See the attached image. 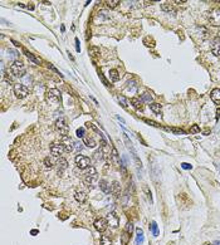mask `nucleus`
<instances>
[{"label": "nucleus", "mask_w": 220, "mask_h": 245, "mask_svg": "<svg viewBox=\"0 0 220 245\" xmlns=\"http://www.w3.org/2000/svg\"><path fill=\"white\" fill-rule=\"evenodd\" d=\"M86 176H84V182L86 185L88 187H93L96 185V182H97L98 180V176H97V171H96V168L93 166H89V168L87 171H86Z\"/></svg>", "instance_id": "nucleus-1"}, {"label": "nucleus", "mask_w": 220, "mask_h": 245, "mask_svg": "<svg viewBox=\"0 0 220 245\" xmlns=\"http://www.w3.org/2000/svg\"><path fill=\"white\" fill-rule=\"evenodd\" d=\"M25 72H27V69H25V65L23 62H20V60L15 59L14 62L11 63L10 65V73L14 77H23L25 74Z\"/></svg>", "instance_id": "nucleus-2"}, {"label": "nucleus", "mask_w": 220, "mask_h": 245, "mask_svg": "<svg viewBox=\"0 0 220 245\" xmlns=\"http://www.w3.org/2000/svg\"><path fill=\"white\" fill-rule=\"evenodd\" d=\"M60 99H62V93L60 91H58L57 88H52L47 92V101L49 103H59Z\"/></svg>", "instance_id": "nucleus-3"}, {"label": "nucleus", "mask_w": 220, "mask_h": 245, "mask_svg": "<svg viewBox=\"0 0 220 245\" xmlns=\"http://www.w3.org/2000/svg\"><path fill=\"white\" fill-rule=\"evenodd\" d=\"M14 93L19 99H23V98H25L29 94V89H28L27 85H24L21 83H17V84H14Z\"/></svg>", "instance_id": "nucleus-4"}, {"label": "nucleus", "mask_w": 220, "mask_h": 245, "mask_svg": "<svg viewBox=\"0 0 220 245\" xmlns=\"http://www.w3.org/2000/svg\"><path fill=\"white\" fill-rule=\"evenodd\" d=\"M74 161H76V166L78 168H81V170H86L91 165V160H89L87 156H83V155H77Z\"/></svg>", "instance_id": "nucleus-5"}, {"label": "nucleus", "mask_w": 220, "mask_h": 245, "mask_svg": "<svg viewBox=\"0 0 220 245\" xmlns=\"http://www.w3.org/2000/svg\"><path fill=\"white\" fill-rule=\"evenodd\" d=\"M56 130H57V132H59V135H62V137H63V136H68L69 127H68V125H67L66 121L63 119V118L57 119V122H56Z\"/></svg>", "instance_id": "nucleus-6"}, {"label": "nucleus", "mask_w": 220, "mask_h": 245, "mask_svg": "<svg viewBox=\"0 0 220 245\" xmlns=\"http://www.w3.org/2000/svg\"><path fill=\"white\" fill-rule=\"evenodd\" d=\"M63 152H64V148H63L62 144L54 142V144L50 145V154H52V156L54 158H60L63 155Z\"/></svg>", "instance_id": "nucleus-7"}, {"label": "nucleus", "mask_w": 220, "mask_h": 245, "mask_svg": "<svg viewBox=\"0 0 220 245\" xmlns=\"http://www.w3.org/2000/svg\"><path fill=\"white\" fill-rule=\"evenodd\" d=\"M93 225H94V228H96V230H97V231L103 233V231H106L107 228H108V220H107V219H103V218L97 219V220L94 221Z\"/></svg>", "instance_id": "nucleus-8"}, {"label": "nucleus", "mask_w": 220, "mask_h": 245, "mask_svg": "<svg viewBox=\"0 0 220 245\" xmlns=\"http://www.w3.org/2000/svg\"><path fill=\"white\" fill-rule=\"evenodd\" d=\"M60 144L63 145V148H64L66 152H72L73 151V145H74V142L72 141V138L69 137V136H63L62 137V142Z\"/></svg>", "instance_id": "nucleus-9"}, {"label": "nucleus", "mask_w": 220, "mask_h": 245, "mask_svg": "<svg viewBox=\"0 0 220 245\" xmlns=\"http://www.w3.org/2000/svg\"><path fill=\"white\" fill-rule=\"evenodd\" d=\"M209 20L213 25H220V9H214L210 13Z\"/></svg>", "instance_id": "nucleus-10"}, {"label": "nucleus", "mask_w": 220, "mask_h": 245, "mask_svg": "<svg viewBox=\"0 0 220 245\" xmlns=\"http://www.w3.org/2000/svg\"><path fill=\"white\" fill-rule=\"evenodd\" d=\"M57 165H58V175L59 176H62L63 171L67 170V167H68V162L64 157H60L57 160Z\"/></svg>", "instance_id": "nucleus-11"}, {"label": "nucleus", "mask_w": 220, "mask_h": 245, "mask_svg": "<svg viewBox=\"0 0 220 245\" xmlns=\"http://www.w3.org/2000/svg\"><path fill=\"white\" fill-rule=\"evenodd\" d=\"M211 52L215 57H220V40L216 38V39L213 40L211 43Z\"/></svg>", "instance_id": "nucleus-12"}, {"label": "nucleus", "mask_w": 220, "mask_h": 245, "mask_svg": "<svg viewBox=\"0 0 220 245\" xmlns=\"http://www.w3.org/2000/svg\"><path fill=\"white\" fill-rule=\"evenodd\" d=\"M23 52H24V54H25V55H27V58L29 59L30 62L35 63V64H40V63H42V60H40V58H38V57L35 55V54H33V53L28 52L27 49H23Z\"/></svg>", "instance_id": "nucleus-13"}, {"label": "nucleus", "mask_w": 220, "mask_h": 245, "mask_svg": "<svg viewBox=\"0 0 220 245\" xmlns=\"http://www.w3.org/2000/svg\"><path fill=\"white\" fill-rule=\"evenodd\" d=\"M100 189H101L104 194L112 192V186H110V184H108L106 180H100Z\"/></svg>", "instance_id": "nucleus-14"}, {"label": "nucleus", "mask_w": 220, "mask_h": 245, "mask_svg": "<svg viewBox=\"0 0 220 245\" xmlns=\"http://www.w3.org/2000/svg\"><path fill=\"white\" fill-rule=\"evenodd\" d=\"M145 240V236H143V230L142 229H136V240H135V244L136 245H141Z\"/></svg>", "instance_id": "nucleus-15"}, {"label": "nucleus", "mask_w": 220, "mask_h": 245, "mask_svg": "<svg viewBox=\"0 0 220 245\" xmlns=\"http://www.w3.org/2000/svg\"><path fill=\"white\" fill-rule=\"evenodd\" d=\"M108 222H110V225H112L113 228H116L117 225H118V221H120V219H118V216H117L114 212H111V214H108Z\"/></svg>", "instance_id": "nucleus-16"}, {"label": "nucleus", "mask_w": 220, "mask_h": 245, "mask_svg": "<svg viewBox=\"0 0 220 245\" xmlns=\"http://www.w3.org/2000/svg\"><path fill=\"white\" fill-rule=\"evenodd\" d=\"M74 199L77 200L79 204H84L87 201V195H86V192H83V191H76Z\"/></svg>", "instance_id": "nucleus-17"}, {"label": "nucleus", "mask_w": 220, "mask_h": 245, "mask_svg": "<svg viewBox=\"0 0 220 245\" xmlns=\"http://www.w3.org/2000/svg\"><path fill=\"white\" fill-rule=\"evenodd\" d=\"M111 186H112V194L116 197H118L121 195V184L118 181H113V184Z\"/></svg>", "instance_id": "nucleus-18"}, {"label": "nucleus", "mask_w": 220, "mask_h": 245, "mask_svg": "<svg viewBox=\"0 0 220 245\" xmlns=\"http://www.w3.org/2000/svg\"><path fill=\"white\" fill-rule=\"evenodd\" d=\"M111 157L113 160V164L114 165H121V160H120V155L117 152L116 147H112V152H111Z\"/></svg>", "instance_id": "nucleus-19"}, {"label": "nucleus", "mask_w": 220, "mask_h": 245, "mask_svg": "<svg viewBox=\"0 0 220 245\" xmlns=\"http://www.w3.org/2000/svg\"><path fill=\"white\" fill-rule=\"evenodd\" d=\"M210 97H211V99L214 101L215 103H220V89L219 88L213 89L211 93H210Z\"/></svg>", "instance_id": "nucleus-20"}, {"label": "nucleus", "mask_w": 220, "mask_h": 245, "mask_svg": "<svg viewBox=\"0 0 220 245\" xmlns=\"http://www.w3.org/2000/svg\"><path fill=\"white\" fill-rule=\"evenodd\" d=\"M148 106H150V109H151L154 113H156V114L161 113V104L160 103H155V102H152V103H150Z\"/></svg>", "instance_id": "nucleus-21"}, {"label": "nucleus", "mask_w": 220, "mask_h": 245, "mask_svg": "<svg viewBox=\"0 0 220 245\" xmlns=\"http://www.w3.org/2000/svg\"><path fill=\"white\" fill-rule=\"evenodd\" d=\"M83 142H84V145L87 146V147H89V148H94L96 146H97L96 141L92 137H83Z\"/></svg>", "instance_id": "nucleus-22"}, {"label": "nucleus", "mask_w": 220, "mask_h": 245, "mask_svg": "<svg viewBox=\"0 0 220 245\" xmlns=\"http://www.w3.org/2000/svg\"><path fill=\"white\" fill-rule=\"evenodd\" d=\"M110 78L112 82H117L120 81V73L117 69H111L110 71Z\"/></svg>", "instance_id": "nucleus-23"}, {"label": "nucleus", "mask_w": 220, "mask_h": 245, "mask_svg": "<svg viewBox=\"0 0 220 245\" xmlns=\"http://www.w3.org/2000/svg\"><path fill=\"white\" fill-rule=\"evenodd\" d=\"M165 130L169 132H173L174 135H185V131L181 128H176V127H165Z\"/></svg>", "instance_id": "nucleus-24"}, {"label": "nucleus", "mask_w": 220, "mask_h": 245, "mask_svg": "<svg viewBox=\"0 0 220 245\" xmlns=\"http://www.w3.org/2000/svg\"><path fill=\"white\" fill-rule=\"evenodd\" d=\"M150 230H151V233L154 236H158V226H157V224H156V221H152L151 222V225H150Z\"/></svg>", "instance_id": "nucleus-25"}, {"label": "nucleus", "mask_w": 220, "mask_h": 245, "mask_svg": "<svg viewBox=\"0 0 220 245\" xmlns=\"http://www.w3.org/2000/svg\"><path fill=\"white\" fill-rule=\"evenodd\" d=\"M161 9H162V11H166V13L174 11V6H173V4H170V3H162Z\"/></svg>", "instance_id": "nucleus-26"}, {"label": "nucleus", "mask_w": 220, "mask_h": 245, "mask_svg": "<svg viewBox=\"0 0 220 245\" xmlns=\"http://www.w3.org/2000/svg\"><path fill=\"white\" fill-rule=\"evenodd\" d=\"M152 96H151V93H148V92H145V93H142L141 94V101L143 102H147V103H152Z\"/></svg>", "instance_id": "nucleus-27"}, {"label": "nucleus", "mask_w": 220, "mask_h": 245, "mask_svg": "<svg viewBox=\"0 0 220 245\" xmlns=\"http://www.w3.org/2000/svg\"><path fill=\"white\" fill-rule=\"evenodd\" d=\"M130 103L132 104L133 107L136 108V109H138V108H141V99L140 98H137V97H133L130 99Z\"/></svg>", "instance_id": "nucleus-28"}, {"label": "nucleus", "mask_w": 220, "mask_h": 245, "mask_svg": "<svg viewBox=\"0 0 220 245\" xmlns=\"http://www.w3.org/2000/svg\"><path fill=\"white\" fill-rule=\"evenodd\" d=\"M54 158H52V157H45L44 158V166H45L47 168H52L53 166H54Z\"/></svg>", "instance_id": "nucleus-29"}, {"label": "nucleus", "mask_w": 220, "mask_h": 245, "mask_svg": "<svg viewBox=\"0 0 220 245\" xmlns=\"http://www.w3.org/2000/svg\"><path fill=\"white\" fill-rule=\"evenodd\" d=\"M120 4V1L118 0H108V1H106V6L108 9H114V8H117V5Z\"/></svg>", "instance_id": "nucleus-30"}, {"label": "nucleus", "mask_w": 220, "mask_h": 245, "mask_svg": "<svg viewBox=\"0 0 220 245\" xmlns=\"http://www.w3.org/2000/svg\"><path fill=\"white\" fill-rule=\"evenodd\" d=\"M101 245H112V240L107 235H102L101 236Z\"/></svg>", "instance_id": "nucleus-31"}, {"label": "nucleus", "mask_w": 220, "mask_h": 245, "mask_svg": "<svg viewBox=\"0 0 220 245\" xmlns=\"http://www.w3.org/2000/svg\"><path fill=\"white\" fill-rule=\"evenodd\" d=\"M130 235L127 231H123V234H122V236H121V241H122V245H127V243L130 241Z\"/></svg>", "instance_id": "nucleus-32"}, {"label": "nucleus", "mask_w": 220, "mask_h": 245, "mask_svg": "<svg viewBox=\"0 0 220 245\" xmlns=\"http://www.w3.org/2000/svg\"><path fill=\"white\" fill-rule=\"evenodd\" d=\"M89 53H91L92 57H96L100 54V48H97V47H92L91 49H89Z\"/></svg>", "instance_id": "nucleus-33"}, {"label": "nucleus", "mask_w": 220, "mask_h": 245, "mask_svg": "<svg viewBox=\"0 0 220 245\" xmlns=\"http://www.w3.org/2000/svg\"><path fill=\"white\" fill-rule=\"evenodd\" d=\"M125 231H127V233H128L130 235L132 234V231H133V224H132L131 221L127 222V224H126V229H125Z\"/></svg>", "instance_id": "nucleus-34"}, {"label": "nucleus", "mask_w": 220, "mask_h": 245, "mask_svg": "<svg viewBox=\"0 0 220 245\" xmlns=\"http://www.w3.org/2000/svg\"><path fill=\"white\" fill-rule=\"evenodd\" d=\"M200 132V127L197 126V125H193L191 126V128H190V133H194V135H195V133H199Z\"/></svg>", "instance_id": "nucleus-35"}, {"label": "nucleus", "mask_w": 220, "mask_h": 245, "mask_svg": "<svg viewBox=\"0 0 220 245\" xmlns=\"http://www.w3.org/2000/svg\"><path fill=\"white\" fill-rule=\"evenodd\" d=\"M76 133H77V137L78 138L84 137V128H83V127H81V128L77 130V132H76Z\"/></svg>", "instance_id": "nucleus-36"}, {"label": "nucleus", "mask_w": 220, "mask_h": 245, "mask_svg": "<svg viewBox=\"0 0 220 245\" xmlns=\"http://www.w3.org/2000/svg\"><path fill=\"white\" fill-rule=\"evenodd\" d=\"M117 99H118V102H121V106H122L123 108H126V107H127L125 97H122V96H117Z\"/></svg>", "instance_id": "nucleus-37"}, {"label": "nucleus", "mask_w": 220, "mask_h": 245, "mask_svg": "<svg viewBox=\"0 0 220 245\" xmlns=\"http://www.w3.org/2000/svg\"><path fill=\"white\" fill-rule=\"evenodd\" d=\"M102 155H103V151H102V150L100 148V150H98V151L94 154V157H96V160H102V157H103V156H102Z\"/></svg>", "instance_id": "nucleus-38"}, {"label": "nucleus", "mask_w": 220, "mask_h": 245, "mask_svg": "<svg viewBox=\"0 0 220 245\" xmlns=\"http://www.w3.org/2000/svg\"><path fill=\"white\" fill-rule=\"evenodd\" d=\"M87 127H88V128H91V130H93V131H94V132H97V133H100V130H98V128H97V127H96V126L93 125V123H91V122H88V123H87Z\"/></svg>", "instance_id": "nucleus-39"}, {"label": "nucleus", "mask_w": 220, "mask_h": 245, "mask_svg": "<svg viewBox=\"0 0 220 245\" xmlns=\"http://www.w3.org/2000/svg\"><path fill=\"white\" fill-rule=\"evenodd\" d=\"M143 121H145V122L147 123V125H150V126H154V127H158V126H160V125H158V123H156V122H154V121H151V119H147V118H145Z\"/></svg>", "instance_id": "nucleus-40"}, {"label": "nucleus", "mask_w": 220, "mask_h": 245, "mask_svg": "<svg viewBox=\"0 0 220 245\" xmlns=\"http://www.w3.org/2000/svg\"><path fill=\"white\" fill-rule=\"evenodd\" d=\"M48 68H50V69H52V71H53V72H56V73H57V74H59V75H60V77H62V74H60V72H59V71H58V69H57V68H56V67H54L53 64H50V63H49V64H48Z\"/></svg>", "instance_id": "nucleus-41"}, {"label": "nucleus", "mask_w": 220, "mask_h": 245, "mask_svg": "<svg viewBox=\"0 0 220 245\" xmlns=\"http://www.w3.org/2000/svg\"><path fill=\"white\" fill-rule=\"evenodd\" d=\"M181 167L185 168V170H191V168H193V166H191L190 164H187V162H184V164H181Z\"/></svg>", "instance_id": "nucleus-42"}, {"label": "nucleus", "mask_w": 220, "mask_h": 245, "mask_svg": "<svg viewBox=\"0 0 220 245\" xmlns=\"http://www.w3.org/2000/svg\"><path fill=\"white\" fill-rule=\"evenodd\" d=\"M143 190H145V191H146V194H147V196H148V199H150V202H152V197H151V191H148L147 186H145V187H143Z\"/></svg>", "instance_id": "nucleus-43"}, {"label": "nucleus", "mask_w": 220, "mask_h": 245, "mask_svg": "<svg viewBox=\"0 0 220 245\" xmlns=\"http://www.w3.org/2000/svg\"><path fill=\"white\" fill-rule=\"evenodd\" d=\"M76 49H77V52L81 50V48H79V39L78 38H76Z\"/></svg>", "instance_id": "nucleus-44"}, {"label": "nucleus", "mask_w": 220, "mask_h": 245, "mask_svg": "<svg viewBox=\"0 0 220 245\" xmlns=\"http://www.w3.org/2000/svg\"><path fill=\"white\" fill-rule=\"evenodd\" d=\"M8 53H10L13 57H17V55H18L17 52H14V50H11V49H9V50H8Z\"/></svg>", "instance_id": "nucleus-45"}, {"label": "nucleus", "mask_w": 220, "mask_h": 245, "mask_svg": "<svg viewBox=\"0 0 220 245\" xmlns=\"http://www.w3.org/2000/svg\"><path fill=\"white\" fill-rule=\"evenodd\" d=\"M30 233H31V235H37L38 234V230H31Z\"/></svg>", "instance_id": "nucleus-46"}, {"label": "nucleus", "mask_w": 220, "mask_h": 245, "mask_svg": "<svg viewBox=\"0 0 220 245\" xmlns=\"http://www.w3.org/2000/svg\"><path fill=\"white\" fill-rule=\"evenodd\" d=\"M176 4H184V3H186V0H183V1H175Z\"/></svg>", "instance_id": "nucleus-47"}, {"label": "nucleus", "mask_w": 220, "mask_h": 245, "mask_svg": "<svg viewBox=\"0 0 220 245\" xmlns=\"http://www.w3.org/2000/svg\"><path fill=\"white\" fill-rule=\"evenodd\" d=\"M60 30H62V31H64V30H66V28H64V25H62V27H60Z\"/></svg>", "instance_id": "nucleus-48"}, {"label": "nucleus", "mask_w": 220, "mask_h": 245, "mask_svg": "<svg viewBox=\"0 0 220 245\" xmlns=\"http://www.w3.org/2000/svg\"><path fill=\"white\" fill-rule=\"evenodd\" d=\"M218 39H219V40H220V30H219V31H218Z\"/></svg>", "instance_id": "nucleus-49"}]
</instances>
